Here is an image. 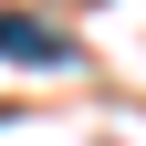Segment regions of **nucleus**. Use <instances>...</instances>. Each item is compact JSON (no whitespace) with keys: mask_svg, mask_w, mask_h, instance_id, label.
I'll return each mask as SVG.
<instances>
[{"mask_svg":"<svg viewBox=\"0 0 146 146\" xmlns=\"http://www.w3.org/2000/svg\"><path fill=\"white\" fill-rule=\"evenodd\" d=\"M0 63H52V73H63L73 42H63L52 21H31V11H0Z\"/></svg>","mask_w":146,"mask_h":146,"instance_id":"1","label":"nucleus"}]
</instances>
